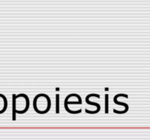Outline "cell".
<instances>
[{
  "label": "cell",
  "instance_id": "1",
  "mask_svg": "<svg viewBox=\"0 0 150 140\" xmlns=\"http://www.w3.org/2000/svg\"><path fill=\"white\" fill-rule=\"evenodd\" d=\"M51 106L50 97L46 93H39L34 98L33 107L38 114H46L49 112Z\"/></svg>",
  "mask_w": 150,
  "mask_h": 140
},
{
  "label": "cell",
  "instance_id": "2",
  "mask_svg": "<svg viewBox=\"0 0 150 140\" xmlns=\"http://www.w3.org/2000/svg\"><path fill=\"white\" fill-rule=\"evenodd\" d=\"M92 96H94V97H96V98H100V96L99 94H97V93H90V94L87 95L86 97V102L88 104H89V105H94V106H95V107H97V109H96L95 110H94V111H91V110H86H86H85V112L87 113V114H92V115H93V114H97V113H98V112H100V110H101V107H100V104H98V103L90 101L89 98H90V97H92Z\"/></svg>",
  "mask_w": 150,
  "mask_h": 140
},
{
  "label": "cell",
  "instance_id": "3",
  "mask_svg": "<svg viewBox=\"0 0 150 140\" xmlns=\"http://www.w3.org/2000/svg\"><path fill=\"white\" fill-rule=\"evenodd\" d=\"M124 95H125V93H119V94H117V95L114 97V102L116 104H117V105H121V106H123V107H125V110H122V111L116 110L115 109H114L113 111H114V112L116 113V114H125V113H126V112L129 110V106H128L127 104H126L125 102L119 101L118 99H117L119 96H124Z\"/></svg>",
  "mask_w": 150,
  "mask_h": 140
},
{
  "label": "cell",
  "instance_id": "4",
  "mask_svg": "<svg viewBox=\"0 0 150 140\" xmlns=\"http://www.w3.org/2000/svg\"><path fill=\"white\" fill-rule=\"evenodd\" d=\"M13 112H12V120L13 121L16 120V94L13 93Z\"/></svg>",
  "mask_w": 150,
  "mask_h": 140
},
{
  "label": "cell",
  "instance_id": "5",
  "mask_svg": "<svg viewBox=\"0 0 150 140\" xmlns=\"http://www.w3.org/2000/svg\"><path fill=\"white\" fill-rule=\"evenodd\" d=\"M104 104H105V113L108 114L109 112V96L108 93H106L105 95V101H104Z\"/></svg>",
  "mask_w": 150,
  "mask_h": 140
},
{
  "label": "cell",
  "instance_id": "6",
  "mask_svg": "<svg viewBox=\"0 0 150 140\" xmlns=\"http://www.w3.org/2000/svg\"><path fill=\"white\" fill-rule=\"evenodd\" d=\"M59 94L56 93V113L59 114V102H60V98H59Z\"/></svg>",
  "mask_w": 150,
  "mask_h": 140
}]
</instances>
